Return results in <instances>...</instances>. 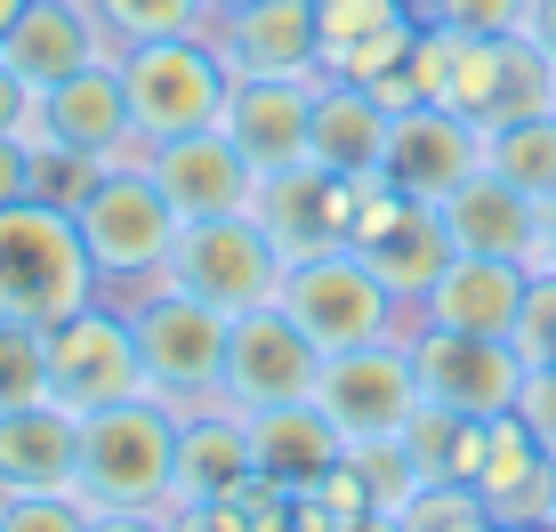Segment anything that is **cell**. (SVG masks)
<instances>
[{"mask_svg": "<svg viewBox=\"0 0 556 532\" xmlns=\"http://www.w3.org/2000/svg\"><path fill=\"white\" fill-rule=\"evenodd\" d=\"M169 468H178V411L129 395L81 420V492L89 508H169Z\"/></svg>", "mask_w": 556, "mask_h": 532, "instance_id": "cell-5", "label": "cell"}, {"mask_svg": "<svg viewBox=\"0 0 556 532\" xmlns=\"http://www.w3.org/2000/svg\"><path fill=\"white\" fill-rule=\"evenodd\" d=\"M516 33H525L532 49L556 56V0H525V25H516Z\"/></svg>", "mask_w": 556, "mask_h": 532, "instance_id": "cell-41", "label": "cell"}, {"mask_svg": "<svg viewBox=\"0 0 556 532\" xmlns=\"http://www.w3.org/2000/svg\"><path fill=\"white\" fill-rule=\"evenodd\" d=\"M0 56H9L16 81L41 98V89H56L65 73L122 56V41L98 25V9H89V0H25V9H16V25L0 33Z\"/></svg>", "mask_w": 556, "mask_h": 532, "instance_id": "cell-16", "label": "cell"}, {"mask_svg": "<svg viewBox=\"0 0 556 532\" xmlns=\"http://www.w3.org/2000/svg\"><path fill=\"white\" fill-rule=\"evenodd\" d=\"M355 477L371 484V508H388V517H404V508L428 492V477H419V460L404 452V435H379V444H348Z\"/></svg>", "mask_w": 556, "mask_h": 532, "instance_id": "cell-29", "label": "cell"}, {"mask_svg": "<svg viewBox=\"0 0 556 532\" xmlns=\"http://www.w3.org/2000/svg\"><path fill=\"white\" fill-rule=\"evenodd\" d=\"M315 81H323V73H306V81H266V73H235L218 129L242 145V162H251V169H291V162H306Z\"/></svg>", "mask_w": 556, "mask_h": 532, "instance_id": "cell-18", "label": "cell"}, {"mask_svg": "<svg viewBox=\"0 0 556 532\" xmlns=\"http://www.w3.org/2000/svg\"><path fill=\"white\" fill-rule=\"evenodd\" d=\"M412 41H419V16H404V25H379V33H363V41H348V49H331L323 56V73L331 81H388V73H404L412 65Z\"/></svg>", "mask_w": 556, "mask_h": 532, "instance_id": "cell-30", "label": "cell"}, {"mask_svg": "<svg viewBox=\"0 0 556 532\" xmlns=\"http://www.w3.org/2000/svg\"><path fill=\"white\" fill-rule=\"evenodd\" d=\"M0 532H89V501L81 492H9Z\"/></svg>", "mask_w": 556, "mask_h": 532, "instance_id": "cell-34", "label": "cell"}, {"mask_svg": "<svg viewBox=\"0 0 556 532\" xmlns=\"http://www.w3.org/2000/svg\"><path fill=\"white\" fill-rule=\"evenodd\" d=\"M169 532H258L251 501H202V508H162Z\"/></svg>", "mask_w": 556, "mask_h": 532, "instance_id": "cell-37", "label": "cell"}, {"mask_svg": "<svg viewBox=\"0 0 556 532\" xmlns=\"http://www.w3.org/2000/svg\"><path fill=\"white\" fill-rule=\"evenodd\" d=\"M532 266H556V202H541V251H532Z\"/></svg>", "mask_w": 556, "mask_h": 532, "instance_id": "cell-42", "label": "cell"}, {"mask_svg": "<svg viewBox=\"0 0 556 532\" xmlns=\"http://www.w3.org/2000/svg\"><path fill=\"white\" fill-rule=\"evenodd\" d=\"M153 282H178V291L210 299V307L242 315V307H266V299L282 291V251L266 242V226H258L251 211H226V218H186Z\"/></svg>", "mask_w": 556, "mask_h": 532, "instance_id": "cell-7", "label": "cell"}, {"mask_svg": "<svg viewBox=\"0 0 556 532\" xmlns=\"http://www.w3.org/2000/svg\"><path fill=\"white\" fill-rule=\"evenodd\" d=\"M419 25H444V33H484V41H501V33L525 25V0H412Z\"/></svg>", "mask_w": 556, "mask_h": 532, "instance_id": "cell-35", "label": "cell"}, {"mask_svg": "<svg viewBox=\"0 0 556 532\" xmlns=\"http://www.w3.org/2000/svg\"><path fill=\"white\" fill-rule=\"evenodd\" d=\"M33 194V145L0 129V202H25Z\"/></svg>", "mask_w": 556, "mask_h": 532, "instance_id": "cell-38", "label": "cell"}, {"mask_svg": "<svg viewBox=\"0 0 556 532\" xmlns=\"http://www.w3.org/2000/svg\"><path fill=\"white\" fill-rule=\"evenodd\" d=\"M484 169V129L468 113L419 98L404 113H388V145H379V178L412 202H444L452 186H468Z\"/></svg>", "mask_w": 556, "mask_h": 532, "instance_id": "cell-13", "label": "cell"}, {"mask_svg": "<svg viewBox=\"0 0 556 532\" xmlns=\"http://www.w3.org/2000/svg\"><path fill=\"white\" fill-rule=\"evenodd\" d=\"M226 9H242V0H210V16H226Z\"/></svg>", "mask_w": 556, "mask_h": 532, "instance_id": "cell-45", "label": "cell"}, {"mask_svg": "<svg viewBox=\"0 0 556 532\" xmlns=\"http://www.w3.org/2000/svg\"><path fill=\"white\" fill-rule=\"evenodd\" d=\"M412 331V322H404ZM371 339V347H339L323 355V379H315V404L331 411V428L348 444H379V435H404V420L428 395H419V371H412V339Z\"/></svg>", "mask_w": 556, "mask_h": 532, "instance_id": "cell-9", "label": "cell"}, {"mask_svg": "<svg viewBox=\"0 0 556 532\" xmlns=\"http://www.w3.org/2000/svg\"><path fill=\"white\" fill-rule=\"evenodd\" d=\"M73 226H81L105 291H138V282L162 275V258H169V242H178L186 218L169 211V194L153 186V169L138 154H105L98 178H89V194L73 202Z\"/></svg>", "mask_w": 556, "mask_h": 532, "instance_id": "cell-3", "label": "cell"}, {"mask_svg": "<svg viewBox=\"0 0 556 532\" xmlns=\"http://www.w3.org/2000/svg\"><path fill=\"white\" fill-rule=\"evenodd\" d=\"M525 282L532 266L525 258H468L452 251V266L419 291V322H444V331H476V339H508L516 331V307H525Z\"/></svg>", "mask_w": 556, "mask_h": 532, "instance_id": "cell-20", "label": "cell"}, {"mask_svg": "<svg viewBox=\"0 0 556 532\" xmlns=\"http://www.w3.org/2000/svg\"><path fill=\"white\" fill-rule=\"evenodd\" d=\"M468 492L492 508V524H548V492H556V452H541L516 411H492L484 420V460H476Z\"/></svg>", "mask_w": 556, "mask_h": 532, "instance_id": "cell-19", "label": "cell"}, {"mask_svg": "<svg viewBox=\"0 0 556 532\" xmlns=\"http://www.w3.org/2000/svg\"><path fill=\"white\" fill-rule=\"evenodd\" d=\"M379 145H388V105L363 81H315V122H306V162L339 169V178H371Z\"/></svg>", "mask_w": 556, "mask_h": 532, "instance_id": "cell-25", "label": "cell"}, {"mask_svg": "<svg viewBox=\"0 0 556 532\" xmlns=\"http://www.w3.org/2000/svg\"><path fill=\"white\" fill-rule=\"evenodd\" d=\"M89 299H105V275L65 202H49V194L0 202V315L49 331V322L81 315Z\"/></svg>", "mask_w": 556, "mask_h": 532, "instance_id": "cell-1", "label": "cell"}, {"mask_svg": "<svg viewBox=\"0 0 556 532\" xmlns=\"http://www.w3.org/2000/svg\"><path fill=\"white\" fill-rule=\"evenodd\" d=\"M16 9H25V0H0V33H9V25H16Z\"/></svg>", "mask_w": 556, "mask_h": 532, "instance_id": "cell-44", "label": "cell"}, {"mask_svg": "<svg viewBox=\"0 0 556 532\" xmlns=\"http://www.w3.org/2000/svg\"><path fill=\"white\" fill-rule=\"evenodd\" d=\"M33 105H41V98H33V89L16 81V65H9V56H0V129H9V138H25Z\"/></svg>", "mask_w": 556, "mask_h": 532, "instance_id": "cell-39", "label": "cell"}, {"mask_svg": "<svg viewBox=\"0 0 556 532\" xmlns=\"http://www.w3.org/2000/svg\"><path fill=\"white\" fill-rule=\"evenodd\" d=\"M25 145L33 154H49V145H65V154H138L146 162V138L129 129V89H122V56H105V65H81L65 73L56 89H41V105H33L25 122Z\"/></svg>", "mask_w": 556, "mask_h": 532, "instance_id": "cell-14", "label": "cell"}, {"mask_svg": "<svg viewBox=\"0 0 556 532\" xmlns=\"http://www.w3.org/2000/svg\"><path fill=\"white\" fill-rule=\"evenodd\" d=\"M348 532H404V517H388V508H371V517H355Z\"/></svg>", "mask_w": 556, "mask_h": 532, "instance_id": "cell-43", "label": "cell"}, {"mask_svg": "<svg viewBox=\"0 0 556 532\" xmlns=\"http://www.w3.org/2000/svg\"><path fill=\"white\" fill-rule=\"evenodd\" d=\"M404 532H501V524H492V508L468 484H428L404 508Z\"/></svg>", "mask_w": 556, "mask_h": 532, "instance_id": "cell-31", "label": "cell"}, {"mask_svg": "<svg viewBox=\"0 0 556 532\" xmlns=\"http://www.w3.org/2000/svg\"><path fill=\"white\" fill-rule=\"evenodd\" d=\"M251 420V460L266 484L282 492H315L331 477L339 460H348V435L331 428V411L306 395V404H266V411H242Z\"/></svg>", "mask_w": 556, "mask_h": 532, "instance_id": "cell-23", "label": "cell"}, {"mask_svg": "<svg viewBox=\"0 0 556 532\" xmlns=\"http://www.w3.org/2000/svg\"><path fill=\"white\" fill-rule=\"evenodd\" d=\"M81 477V420L65 404H16L0 411V501L9 492H73Z\"/></svg>", "mask_w": 556, "mask_h": 532, "instance_id": "cell-24", "label": "cell"}, {"mask_svg": "<svg viewBox=\"0 0 556 532\" xmlns=\"http://www.w3.org/2000/svg\"><path fill=\"white\" fill-rule=\"evenodd\" d=\"M548 524H556V492H548Z\"/></svg>", "mask_w": 556, "mask_h": 532, "instance_id": "cell-47", "label": "cell"}, {"mask_svg": "<svg viewBox=\"0 0 556 532\" xmlns=\"http://www.w3.org/2000/svg\"><path fill=\"white\" fill-rule=\"evenodd\" d=\"M379 178V169H371ZM355 202H363V178H339L323 162H291V169H258L251 178V211L266 226V242L282 251V266L306 258V251H331V242L355 235Z\"/></svg>", "mask_w": 556, "mask_h": 532, "instance_id": "cell-12", "label": "cell"}, {"mask_svg": "<svg viewBox=\"0 0 556 532\" xmlns=\"http://www.w3.org/2000/svg\"><path fill=\"white\" fill-rule=\"evenodd\" d=\"M122 307H129V331H138V364H146L153 404H169L178 420L218 404L235 315L194 299V291H178V282H138V291H122Z\"/></svg>", "mask_w": 556, "mask_h": 532, "instance_id": "cell-2", "label": "cell"}, {"mask_svg": "<svg viewBox=\"0 0 556 532\" xmlns=\"http://www.w3.org/2000/svg\"><path fill=\"white\" fill-rule=\"evenodd\" d=\"M435 211H444L452 251H468V258H525L532 266V251H541V202L516 194L492 169H476L468 186H452Z\"/></svg>", "mask_w": 556, "mask_h": 532, "instance_id": "cell-22", "label": "cell"}, {"mask_svg": "<svg viewBox=\"0 0 556 532\" xmlns=\"http://www.w3.org/2000/svg\"><path fill=\"white\" fill-rule=\"evenodd\" d=\"M484 169L508 178L516 194L556 202V113H525V122H492L484 129Z\"/></svg>", "mask_w": 556, "mask_h": 532, "instance_id": "cell-26", "label": "cell"}, {"mask_svg": "<svg viewBox=\"0 0 556 532\" xmlns=\"http://www.w3.org/2000/svg\"><path fill=\"white\" fill-rule=\"evenodd\" d=\"M412 371L419 395L444 411H468V420H492V411H516V388H525V355L508 339H476V331H444V322L412 315Z\"/></svg>", "mask_w": 556, "mask_h": 532, "instance_id": "cell-11", "label": "cell"}, {"mask_svg": "<svg viewBox=\"0 0 556 532\" xmlns=\"http://www.w3.org/2000/svg\"><path fill=\"white\" fill-rule=\"evenodd\" d=\"M508 532H556V524H508Z\"/></svg>", "mask_w": 556, "mask_h": 532, "instance_id": "cell-46", "label": "cell"}, {"mask_svg": "<svg viewBox=\"0 0 556 532\" xmlns=\"http://www.w3.org/2000/svg\"><path fill=\"white\" fill-rule=\"evenodd\" d=\"M129 395H146V364H138L129 307L89 299L81 315L49 322V404H65L73 420H89V411L129 404Z\"/></svg>", "mask_w": 556, "mask_h": 532, "instance_id": "cell-8", "label": "cell"}, {"mask_svg": "<svg viewBox=\"0 0 556 532\" xmlns=\"http://www.w3.org/2000/svg\"><path fill=\"white\" fill-rule=\"evenodd\" d=\"M41 395H49V331L0 315V411L41 404Z\"/></svg>", "mask_w": 556, "mask_h": 532, "instance_id": "cell-28", "label": "cell"}, {"mask_svg": "<svg viewBox=\"0 0 556 532\" xmlns=\"http://www.w3.org/2000/svg\"><path fill=\"white\" fill-rule=\"evenodd\" d=\"M516 420L541 435V452H556V364H525V388H516Z\"/></svg>", "mask_w": 556, "mask_h": 532, "instance_id": "cell-36", "label": "cell"}, {"mask_svg": "<svg viewBox=\"0 0 556 532\" xmlns=\"http://www.w3.org/2000/svg\"><path fill=\"white\" fill-rule=\"evenodd\" d=\"M89 9L122 49L169 41V33H210V0H89Z\"/></svg>", "mask_w": 556, "mask_h": 532, "instance_id": "cell-27", "label": "cell"}, {"mask_svg": "<svg viewBox=\"0 0 556 532\" xmlns=\"http://www.w3.org/2000/svg\"><path fill=\"white\" fill-rule=\"evenodd\" d=\"M210 49L226 56V73H266V81H306V73H323L315 0H242V9L210 16Z\"/></svg>", "mask_w": 556, "mask_h": 532, "instance_id": "cell-15", "label": "cell"}, {"mask_svg": "<svg viewBox=\"0 0 556 532\" xmlns=\"http://www.w3.org/2000/svg\"><path fill=\"white\" fill-rule=\"evenodd\" d=\"M508 347L525 355V364H556V266H532V282H525V307H516Z\"/></svg>", "mask_w": 556, "mask_h": 532, "instance_id": "cell-33", "label": "cell"}, {"mask_svg": "<svg viewBox=\"0 0 556 532\" xmlns=\"http://www.w3.org/2000/svg\"><path fill=\"white\" fill-rule=\"evenodd\" d=\"M258 484L251 460V420L226 404L186 411L178 420V468H169V508H202V501H242Z\"/></svg>", "mask_w": 556, "mask_h": 532, "instance_id": "cell-21", "label": "cell"}, {"mask_svg": "<svg viewBox=\"0 0 556 532\" xmlns=\"http://www.w3.org/2000/svg\"><path fill=\"white\" fill-rule=\"evenodd\" d=\"M323 379V347L282 315V299L266 307H242L235 331H226V379L218 404L226 411H266V404H306Z\"/></svg>", "mask_w": 556, "mask_h": 532, "instance_id": "cell-10", "label": "cell"}, {"mask_svg": "<svg viewBox=\"0 0 556 532\" xmlns=\"http://www.w3.org/2000/svg\"><path fill=\"white\" fill-rule=\"evenodd\" d=\"M275 299H282V315H291L323 355L371 347V339H395V331L412 322V307L371 275V258H363L355 242H331V251L291 258V266H282V291H275Z\"/></svg>", "mask_w": 556, "mask_h": 532, "instance_id": "cell-4", "label": "cell"}, {"mask_svg": "<svg viewBox=\"0 0 556 532\" xmlns=\"http://www.w3.org/2000/svg\"><path fill=\"white\" fill-rule=\"evenodd\" d=\"M89 532H169L162 508H89Z\"/></svg>", "mask_w": 556, "mask_h": 532, "instance_id": "cell-40", "label": "cell"}, {"mask_svg": "<svg viewBox=\"0 0 556 532\" xmlns=\"http://www.w3.org/2000/svg\"><path fill=\"white\" fill-rule=\"evenodd\" d=\"M146 169H153V186L169 194V211H178V218H226V211H242V202H251V178H258L226 129H186V138L146 145Z\"/></svg>", "mask_w": 556, "mask_h": 532, "instance_id": "cell-17", "label": "cell"}, {"mask_svg": "<svg viewBox=\"0 0 556 532\" xmlns=\"http://www.w3.org/2000/svg\"><path fill=\"white\" fill-rule=\"evenodd\" d=\"M122 89H129V129L146 145H162V138H186V129H218L235 73L210 49V33H169V41L122 49Z\"/></svg>", "mask_w": 556, "mask_h": 532, "instance_id": "cell-6", "label": "cell"}, {"mask_svg": "<svg viewBox=\"0 0 556 532\" xmlns=\"http://www.w3.org/2000/svg\"><path fill=\"white\" fill-rule=\"evenodd\" d=\"M404 16H419L412 0H315L323 56H331V49H348V41H363V33H379V25H404Z\"/></svg>", "mask_w": 556, "mask_h": 532, "instance_id": "cell-32", "label": "cell"}]
</instances>
